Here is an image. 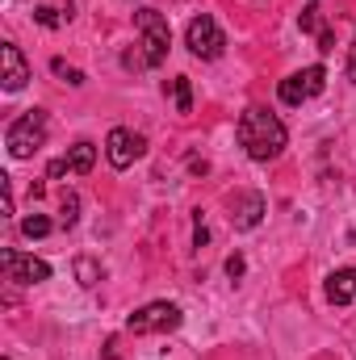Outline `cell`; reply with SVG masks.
Returning a JSON list of instances; mask_svg holds the SVG:
<instances>
[{"label": "cell", "instance_id": "1", "mask_svg": "<svg viewBox=\"0 0 356 360\" xmlns=\"http://www.w3.org/2000/svg\"><path fill=\"white\" fill-rule=\"evenodd\" d=\"M285 143H289V134H285V126H281L276 113H268V109H256V105H252V109L239 117V147H243L256 164L276 160V155L285 151Z\"/></svg>", "mask_w": 356, "mask_h": 360}, {"label": "cell", "instance_id": "2", "mask_svg": "<svg viewBox=\"0 0 356 360\" xmlns=\"http://www.w3.org/2000/svg\"><path fill=\"white\" fill-rule=\"evenodd\" d=\"M42 143H46V113H42V109H25V113L13 117L8 130H4V147H8L13 160H30Z\"/></svg>", "mask_w": 356, "mask_h": 360}, {"label": "cell", "instance_id": "3", "mask_svg": "<svg viewBox=\"0 0 356 360\" xmlns=\"http://www.w3.org/2000/svg\"><path fill=\"white\" fill-rule=\"evenodd\" d=\"M180 319L184 314H180L177 302H151V306H143L126 319V331L130 335H168V331L180 327Z\"/></svg>", "mask_w": 356, "mask_h": 360}, {"label": "cell", "instance_id": "4", "mask_svg": "<svg viewBox=\"0 0 356 360\" xmlns=\"http://www.w3.org/2000/svg\"><path fill=\"white\" fill-rule=\"evenodd\" d=\"M134 25H139V34H143V55H147V63L160 68V63L168 59V46H172V30H168L164 13L139 8V13H134Z\"/></svg>", "mask_w": 356, "mask_h": 360}, {"label": "cell", "instance_id": "5", "mask_svg": "<svg viewBox=\"0 0 356 360\" xmlns=\"http://www.w3.org/2000/svg\"><path fill=\"white\" fill-rule=\"evenodd\" d=\"M184 46H189L197 59H218V55L227 51V34H222V25H218L210 13H201V17L189 21V30H184Z\"/></svg>", "mask_w": 356, "mask_h": 360}, {"label": "cell", "instance_id": "6", "mask_svg": "<svg viewBox=\"0 0 356 360\" xmlns=\"http://www.w3.org/2000/svg\"><path fill=\"white\" fill-rule=\"evenodd\" d=\"M0 269H4V281H17V285H38V281H51V264L38 260V256H21L13 248L0 252Z\"/></svg>", "mask_w": 356, "mask_h": 360}, {"label": "cell", "instance_id": "7", "mask_svg": "<svg viewBox=\"0 0 356 360\" xmlns=\"http://www.w3.org/2000/svg\"><path fill=\"white\" fill-rule=\"evenodd\" d=\"M139 155H143V139H139V134H130V130H122V126H113V130H109V139H105V160L122 172V168H130Z\"/></svg>", "mask_w": 356, "mask_h": 360}, {"label": "cell", "instance_id": "8", "mask_svg": "<svg viewBox=\"0 0 356 360\" xmlns=\"http://www.w3.org/2000/svg\"><path fill=\"white\" fill-rule=\"evenodd\" d=\"M0 63H4V92H21L30 84V63H25V55L17 51V42H4L0 46Z\"/></svg>", "mask_w": 356, "mask_h": 360}, {"label": "cell", "instance_id": "9", "mask_svg": "<svg viewBox=\"0 0 356 360\" xmlns=\"http://www.w3.org/2000/svg\"><path fill=\"white\" fill-rule=\"evenodd\" d=\"M265 197L260 193H243L235 205H231V222H235V231H256L260 226V218H265Z\"/></svg>", "mask_w": 356, "mask_h": 360}, {"label": "cell", "instance_id": "10", "mask_svg": "<svg viewBox=\"0 0 356 360\" xmlns=\"http://www.w3.org/2000/svg\"><path fill=\"white\" fill-rule=\"evenodd\" d=\"M327 302H331V306L356 302V269H336L327 276Z\"/></svg>", "mask_w": 356, "mask_h": 360}, {"label": "cell", "instance_id": "11", "mask_svg": "<svg viewBox=\"0 0 356 360\" xmlns=\"http://www.w3.org/2000/svg\"><path fill=\"white\" fill-rule=\"evenodd\" d=\"M68 160H72V172H92V164H96V147L92 143H76L72 151H68Z\"/></svg>", "mask_w": 356, "mask_h": 360}, {"label": "cell", "instance_id": "12", "mask_svg": "<svg viewBox=\"0 0 356 360\" xmlns=\"http://www.w3.org/2000/svg\"><path fill=\"white\" fill-rule=\"evenodd\" d=\"M72 269H76V281H80L84 289H92V285L105 276V272H101V264H96L92 256H76V264H72Z\"/></svg>", "mask_w": 356, "mask_h": 360}, {"label": "cell", "instance_id": "13", "mask_svg": "<svg viewBox=\"0 0 356 360\" xmlns=\"http://www.w3.org/2000/svg\"><path fill=\"white\" fill-rule=\"evenodd\" d=\"M59 222L63 226H76L80 222V197L72 188H63V197H59Z\"/></svg>", "mask_w": 356, "mask_h": 360}, {"label": "cell", "instance_id": "14", "mask_svg": "<svg viewBox=\"0 0 356 360\" xmlns=\"http://www.w3.org/2000/svg\"><path fill=\"white\" fill-rule=\"evenodd\" d=\"M51 231H55V222H51L46 214H30V218L21 222V235H25V239H46Z\"/></svg>", "mask_w": 356, "mask_h": 360}, {"label": "cell", "instance_id": "15", "mask_svg": "<svg viewBox=\"0 0 356 360\" xmlns=\"http://www.w3.org/2000/svg\"><path fill=\"white\" fill-rule=\"evenodd\" d=\"M298 76H302L306 96H319V92L327 89V72H323V63H314V68H306V72H298Z\"/></svg>", "mask_w": 356, "mask_h": 360}, {"label": "cell", "instance_id": "16", "mask_svg": "<svg viewBox=\"0 0 356 360\" xmlns=\"http://www.w3.org/2000/svg\"><path fill=\"white\" fill-rule=\"evenodd\" d=\"M281 101H285V105H302V101H306L302 76H285V80H281Z\"/></svg>", "mask_w": 356, "mask_h": 360}, {"label": "cell", "instance_id": "17", "mask_svg": "<svg viewBox=\"0 0 356 360\" xmlns=\"http://www.w3.org/2000/svg\"><path fill=\"white\" fill-rule=\"evenodd\" d=\"M172 96H177V113H189L193 109V84H189V76H177L172 80Z\"/></svg>", "mask_w": 356, "mask_h": 360}, {"label": "cell", "instance_id": "18", "mask_svg": "<svg viewBox=\"0 0 356 360\" xmlns=\"http://www.w3.org/2000/svg\"><path fill=\"white\" fill-rule=\"evenodd\" d=\"M298 30H302V34H319V30H323V13H319V4H306V8H302Z\"/></svg>", "mask_w": 356, "mask_h": 360}, {"label": "cell", "instance_id": "19", "mask_svg": "<svg viewBox=\"0 0 356 360\" xmlns=\"http://www.w3.org/2000/svg\"><path fill=\"white\" fill-rule=\"evenodd\" d=\"M51 72H55V76H63L68 84H84V72H80V68H68L63 59H51Z\"/></svg>", "mask_w": 356, "mask_h": 360}, {"label": "cell", "instance_id": "20", "mask_svg": "<svg viewBox=\"0 0 356 360\" xmlns=\"http://www.w3.org/2000/svg\"><path fill=\"white\" fill-rule=\"evenodd\" d=\"M34 17H38V25H46V30H55V25L63 21V17H59V13H55L51 4H42V8H34Z\"/></svg>", "mask_w": 356, "mask_h": 360}, {"label": "cell", "instance_id": "21", "mask_svg": "<svg viewBox=\"0 0 356 360\" xmlns=\"http://www.w3.org/2000/svg\"><path fill=\"white\" fill-rule=\"evenodd\" d=\"M243 272H248V260H243L239 252H235V256H227V276H231V281H239Z\"/></svg>", "mask_w": 356, "mask_h": 360}, {"label": "cell", "instance_id": "22", "mask_svg": "<svg viewBox=\"0 0 356 360\" xmlns=\"http://www.w3.org/2000/svg\"><path fill=\"white\" fill-rule=\"evenodd\" d=\"M46 172H51V180L68 176V172H72V160H68V155H59V160H51V168H46Z\"/></svg>", "mask_w": 356, "mask_h": 360}, {"label": "cell", "instance_id": "23", "mask_svg": "<svg viewBox=\"0 0 356 360\" xmlns=\"http://www.w3.org/2000/svg\"><path fill=\"white\" fill-rule=\"evenodd\" d=\"M319 51H323V55H331V51H336V30H327V25L319 30Z\"/></svg>", "mask_w": 356, "mask_h": 360}, {"label": "cell", "instance_id": "24", "mask_svg": "<svg viewBox=\"0 0 356 360\" xmlns=\"http://www.w3.org/2000/svg\"><path fill=\"white\" fill-rule=\"evenodd\" d=\"M193 243H197V248H205V243H210V231H205L201 214H197V231H193Z\"/></svg>", "mask_w": 356, "mask_h": 360}, {"label": "cell", "instance_id": "25", "mask_svg": "<svg viewBox=\"0 0 356 360\" xmlns=\"http://www.w3.org/2000/svg\"><path fill=\"white\" fill-rule=\"evenodd\" d=\"M348 80L356 84V46H352V55H348Z\"/></svg>", "mask_w": 356, "mask_h": 360}, {"label": "cell", "instance_id": "26", "mask_svg": "<svg viewBox=\"0 0 356 360\" xmlns=\"http://www.w3.org/2000/svg\"><path fill=\"white\" fill-rule=\"evenodd\" d=\"M4 360H8V356H4Z\"/></svg>", "mask_w": 356, "mask_h": 360}]
</instances>
